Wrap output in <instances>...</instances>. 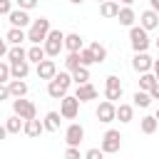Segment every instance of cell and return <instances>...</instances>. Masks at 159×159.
<instances>
[{
    "instance_id": "38",
    "label": "cell",
    "mask_w": 159,
    "mask_h": 159,
    "mask_svg": "<svg viewBox=\"0 0 159 159\" xmlns=\"http://www.w3.org/2000/svg\"><path fill=\"white\" fill-rule=\"evenodd\" d=\"M12 12V2L10 0H0V15H10Z\"/></svg>"
},
{
    "instance_id": "29",
    "label": "cell",
    "mask_w": 159,
    "mask_h": 159,
    "mask_svg": "<svg viewBox=\"0 0 159 159\" xmlns=\"http://www.w3.org/2000/svg\"><path fill=\"white\" fill-rule=\"evenodd\" d=\"M132 99H134V107H142V109L152 104V94H149V92H144V89H137Z\"/></svg>"
},
{
    "instance_id": "2",
    "label": "cell",
    "mask_w": 159,
    "mask_h": 159,
    "mask_svg": "<svg viewBox=\"0 0 159 159\" xmlns=\"http://www.w3.org/2000/svg\"><path fill=\"white\" fill-rule=\"evenodd\" d=\"M42 47H45V55L47 57H57L60 50L65 47V32L62 30H50V35L45 37Z\"/></svg>"
},
{
    "instance_id": "9",
    "label": "cell",
    "mask_w": 159,
    "mask_h": 159,
    "mask_svg": "<svg viewBox=\"0 0 159 159\" xmlns=\"http://www.w3.org/2000/svg\"><path fill=\"white\" fill-rule=\"evenodd\" d=\"M97 119L99 122H104V124H109V122H114L117 119V107H114V102H99V107H97Z\"/></svg>"
},
{
    "instance_id": "43",
    "label": "cell",
    "mask_w": 159,
    "mask_h": 159,
    "mask_svg": "<svg viewBox=\"0 0 159 159\" xmlns=\"http://www.w3.org/2000/svg\"><path fill=\"white\" fill-rule=\"evenodd\" d=\"M149 5H152V10L159 15V0H149Z\"/></svg>"
},
{
    "instance_id": "5",
    "label": "cell",
    "mask_w": 159,
    "mask_h": 159,
    "mask_svg": "<svg viewBox=\"0 0 159 159\" xmlns=\"http://www.w3.org/2000/svg\"><path fill=\"white\" fill-rule=\"evenodd\" d=\"M12 112H15L17 117H22V119H35V117H37L35 104H32L30 99H25V97H15V99H12Z\"/></svg>"
},
{
    "instance_id": "18",
    "label": "cell",
    "mask_w": 159,
    "mask_h": 159,
    "mask_svg": "<svg viewBox=\"0 0 159 159\" xmlns=\"http://www.w3.org/2000/svg\"><path fill=\"white\" fill-rule=\"evenodd\" d=\"M5 40H7L10 45H22V42L27 40V32H25L22 27H10L7 35H5Z\"/></svg>"
},
{
    "instance_id": "47",
    "label": "cell",
    "mask_w": 159,
    "mask_h": 159,
    "mask_svg": "<svg viewBox=\"0 0 159 159\" xmlns=\"http://www.w3.org/2000/svg\"><path fill=\"white\" fill-rule=\"evenodd\" d=\"M70 2H75V5H80V2H84V0H70Z\"/></svg>"
},
{
    "instance_id": "41",
    "label": "cell",
    "mask_w": 159,
    "mask_h": 159,
    "mask_svg": "<svg viewBox=\"0 0 159 159\" xmlns=\"http://www.w3.org/2000/svg\"><path fill=\"white\" fill-rule=\"evenodd\" d=\"M5 55H7V40L0 37V57H5Z\"/></svg>"
},
{
    "instance_id": "12",
    "label": "cell",
    "mask_w": 159,
    "mask_h": 159,
    "mask_svg": "<svg viewBox=\"0 0 159 159\" xmlns=\"http://www.w3.org/2000/svg\"><path fill=\"white\" fill-rule=\"evenodd\" d=\"M139 25H142L147 32H149V30H157V27H159V15L149 7V10H144V12L139 15Z\"/></svg>"
},
{
    "instance_id": "36",
    "label": "cell",
    "mask_w": 159,
    "mask_h": 159,
    "mask_svg": "<svg viewBox=\"0 0 159 159\" xmlns=\"http://www.w3.org/2000/svg\"><path fill=\"white\" fill-rule=\"evenodd\" d=\"M65 159H84V157L80 154V147H67L65 149Z\"/></svg>"
},
{
    "instance_id": "46",
    "label": "cell",
    "mask_w": 159,
    "mask_h": 159,
    "mask_svg": "<svg viewBox=\"0 0 159 159\" xmlns=\"http://www.w3.org/2000/svg\"><path fill=\"white\" fill-rule=\"evenodd\" d=\"M122 2H124V5H132V2H134V0H122Z\"/></svg>"
},
{
    "instance_id": "30",
    "label": "cell",
    "mask_w": 159,
    "mask_h": 159,
    "mask_svg": "<svg viewBox=\"0 0 159 159\" xmlns=\"http://www.w3.org/2000/svg\"><path fill=\"white\" fill-rule=\"evenodd\" d=\"M139 127H142L144 134H154V132L159 129V122H157V117L149 114V117H142V124H139Z\"/></svg>"
},
{
    "instance_id": "28",
    "label": "cell",
    "mask_w": 159,
    "mask_h": 159,
    "mask_svg": "<svg viewBox=\"0 0 159 159\" xmlns=\"http://www.w3.org/2000/svg\"><path fill=\"white\" fill-rule=\"evenodd\" d=\"M132 117H134V107H132V104H119V107H117V119H119L122 124L132 122Z\"/></svg>"
},
{
    "instance_id": "35",
    "label": "cell",
    "mask_w": 159,
    "mask_h": 159,
    "mask_svg": "<svg viewBox=\"0 0 159 159\" xmlns=\"http://www.w3.org/2000/svg\"><path fill=\"white\" fill-rule=\"evenodd\" d=\"M10 77H12V72H10V65L0 62V84H7V82H10Z\"/></svg>"
},
{
    "instance_id": "44",
    "label": "cell",
    "mask_w": 159,
    "mask_h": 159,
    "mask_svg": "<svg viewBox=\"0 0 159 159\" xmlns=\"http://www.w3.org/2000/svg\"><path fill=\"white\" fill-rule=\"evenodd\" d=\"M152 70H154V77H157V82H159V60H154V67H152Z\"/></svg>"
},
{
    "instance_id": "49",
    "label": "cell",
    "mask_w": 159,
    "mask_h": 159,
    "mask_svg": "<svg viewBox=\"0 0 159 159\" xmlns=\"http://www.w3.org/2000/svg\"><path fill=\"white\" fill-rule=\"evenodd\" d=\"M157 50H159V37H157Z\"/></svg>"
},
{
    "instance_id": "27",
    "label": "cell",
    "mask_w": 159,
    "mask_h": 159,
    "mask_svg": "<svg viewBox=\"0 0 159 159\" xmlns=\"http://www.w3.org/2000/svg\"><path fill=\"white\" fill-rule=\"evenodd\" d=\"M45 57H47V55H45V47H42V45H32V47L27 50V62H35V65H37V62H42Z\"/></svg>"
},
{
    "instance_id": "42",
    "label": "cell",
    "mask_w": 159,
    "mask_h": 159,
    "mask_svg": "<svg viewBox=\"0 0 159 159\" xmlns=\"http://www.w3.org/2000/svg\"><path fill=\"white\" fill-rule=\"evenodd\" d=\"M5 137H7V127H5V124H0V142H2Z\"/></svg>"
},
{
    "instance_id": "10",
    "label": "cell",
    "mask_w": 159,
    "mask_h": 159,
    "mask_svg": "<svg viewBox=\"0 0 159 159\" xmlns=\"http://www.w3.org/2000/svg\"><path fill=\"white\" fill-rule=\"evenodd\" d=\"M132 67L142 75V72H149V70L154 67V60H152L147 52H134V57H132Z\"/></svg>"
},
{
    "instance_id": "37",
    "label": "cell",
    "mask_w": 159,
    "mask_h": 159,
    "mask_svg": "<svg viewBox=\"0 0 159 159\" xmlns=\"http://www.w3.org/2000/svg\"><path fill=\"white\" fill-rule=\"evenodd\" d=\"M84 159H104V152H102V149H97V147H92V149H87V152H84Z\"/></svg>"
},
{
    "instance_id": "20",
    "label": "cell",
    "mask_w": 159,
    "mask_h": 159,
    "mask_svg": "<svg viewBox=\"0 0 159 159\" xmlns=\"http://www.w3.org/2000/svg\"><path fill=\"white\" fill-rule=\"evenodd\" d=\"M99 12H102V17H117L119 15V2L104 0V2H99Z\"/></svg>"
},
{
    "instance_id": "13",
    "label": "cell",
    "mask_w": 159,
    "mask_h": 159,
    "mask_svg": "<svg viewBox=\"0 0 159 159\" xmlns=\"http://www.w3.org/2000/svg\"><path fill=\"white\" fill-rule=\"evenodd\" d=\"M55 75H57L55 60H42V62H37V77H40V80H52Z\"/></svg>"
},
{
    "instance_id": "33",
    "label": "cell",
    "mask_w": 159,
    "mask_h": 159,
    "mask_svg": "<svg viewBox=\"0 0 159 159\" xmlns=\"http://www.w3.org/2000/svg\"><path fill=\"white\" fill-rule=\"evenodd\" d=\"M80 62H82L84 67L97 65V60H94V55H92V50H89V47H82V50H80Z\"/></svg>"
},
{
    "instance_id": "23",
    "label": "cell",
    "mask_w": 159,
    "mask_h": 159,
    "mask_svg": "<svg viewBox=\"0 0 159 159\" xmlns=\"http://www.w3.org/2000/svg\"><path fill=\"white\" fill-rule=\"evenodd\" d=\"M5 127H7V134H20V132H22V127H25V119H22V117H17V114H12V117H7V119H5Z\"/></svg>"
},
{
    "instance_id": "50",
    "label": "cell",
    "mask_w": 159,
    "mask_h": 159,
    "mask_svg": "<svg viewBox=\"0 0 159 159\" xmlns=\"http://www.w3.org/2000/svg\"><path fill=\"white\" fill-rule=\"evenodd\" d=\"M97 2H104V0H97Z\"/></svg>"
},
{
    "instance_id": "16",
    "label": "cell",
    "mask_w": 159,
    "mask_h": 159,
    "mask_svg": "<svg viewBox=\"0 0 159 159\" xmlns=\"http://www.w3.org/2000/svg\"><path fill=\"white\" fill-rule=\"evenodd\" d=\"M117 20H119V25H124V27H132V25H134V20H137V15H134L132 5H124V7H119V15H117Z\"/></svg>"
},
{
    "instance_id": "7",
    "label": "cell",
    "mask_w": 159,
    "mask_h": 159,
    "mask_svg": "<svg viewBox=\"0 0 159 159\" xmlns=\"http://www.w3.org/2000/svg\"><path fill=\"white\" fill-rule=\"evenodd\" d=\"M122 92H124V87H122L119 77H117V75H109L107 82H104V94H107V99H109V102L122 99Z\"/></svg>"
},
{
    "instance_id": "4",
    "label": "cell",
    "mask_w": 159,
    "mask_h": 159,
    "mask_svg": "<svg viewBox=\"0 0 159 159\" xmlns=\"http://www.w3.org/2000/svg\"><path fill=\"white\" fill-rule=\"evenodd\" d=\"M99 149L104 154H117L122 149V134L117 129H107L104 137H102V142H99Z\"/></svg>"
},
{
    "instance_id": "31",
    "label": "cell",
    "mask_w": 159,
    "mask_h": 159,
    "mask_svg": "<svg viewBox=\"0 0 159 159\" xmlns=\"http://www.w3.org/2000/svg\"><path fill=\"white\" fill-rule=\"evenodd\" d=\"M72 82H75V84H84V82H89V70H87L84 65H80V67L72 72Z\"/></svg>"
},
{
    "instance_id": "19",
    "label": "cell",
    "mask_w": 159,
    "mask_h": 159,
    "mask_svg": "<svg viewBox=\"0 0 159 159\" xmlns=\"http://www.w3.org/2000/svg\"><path fill=\"white\" fill-rule=\"evenodd\" d=\"M10 72H12V80H25L27 72H30V62H27V60L12 62V65H10Z\"/></svg>"
},
{
    "instance_id": "3",
    "label": "cell",
    "mask_w": 159,
    "mask_h": 159,
    "mask_svg": "<svg viewBox=\"0 0 159 159\" xmlns=\"http://www.w3.org/2000/svg\"><path fill=\"white\" fill-rule=\"evenodd\" d=\"M129 42H132V50L134 52H147L149 47V35L142 25H132L129 27Z\"/></svg>"
},
{
    "instance_id": "25",
    "label": "cell",
    "mask_w": 159,
    "mask_h": 159,
    "mask_svg": "<svg viewBox=\"0 0 159 159\" xmlns=\"http://www.w3.org/2000/svg\"><path fill=\"white\" fill-rule=\"evenodd\" d=\"M157 84H159V82H157V77H154L152 72H142V75H139V89H144V92H152Z\"/></svg>"
},
{
    "instance_id": "11",
    "label": "cell",
    "mask_w": 159,
    "mask_h": 159,
    "mask_svg": "<svg viewBox=\"0 0 159 159\" xmlns=\"http://www.w3.org/2000/svg\"><path fill=\"white\" fill-rule=\"evenodd\" d=\"M7 20H10V25H12V27H22V30H25L27 25H32V20H30L27 10H20V7H17V10H12V12L7 15Z\"/></svg>"
},
{
    "instance_id": "39",
    "label": "cell",
    "mask_w": 159,
    "mask_h": 159,
    "mask_svg": "<svg viewBox=\"0 0 159 159\" xmlns=\"http://www.w3.org/2000/svg\"><path fill=\"white\" fill-rule=\"evenodd\" d=\"M37 5V0H17V7L20 10H32Z\"/></svg>"
},
{
    "instance_id": "34",
    "label": "cell",
    "mask_w": 159,
    "mask_h": 159,
    "mask_svg": "<svg viewBox=\"0 0 159 159\" xmlns=\"http://www.w3.org/2000/svg\"><path fill=\"white\" fill-rule=\"evenodd\" d=\"M80 65H82V62H80V52H70V55H67V60H65V67H67L70 72H75Z\"/></svg>"
},
{
    "instance_id": "6",
    "label": "cell",
    "mask_w": 159,
    "mask_h": 159,
    "mask_svg": "<svg viewBox=\"0 0 159 159\" xmlns=\"http://www.w3.org/2000/svg\"><path fill=\"white\" fill-rule=\"evenodd\" d=\"M77 112H80V99L75 94H65L60 99V114H62V119H75Z\"/></svg>"
},
{
    "instance_id": "8",
    "label": "cell",
    "mask_w": 159,
    "mask_h": 159,
    "mask_svg": "<svg viewBox=\"0 0 159 159\" xmlns=\"http://www.w3.org/2000/svg\"><path fill=\"white\" fill-rule=\"evenodd\" d=\"M82 139H84V129H82V124L72 122V124L65 129V142H67V147H80Z\"/></svg>"
},
{
    "instance_id": "40",
    "label": "cell",
    "mask_w": 159,
    "mask_h": 159,
    "mask_svg": "<svg viewBox=\"0 0 159 159\" xmlns=\"http://www.w3.org/2000/svg\"><path fill=\"white\" fill-rule=\"evenodd\" d=\"M7 97H12V94H10V89H7V84H0V102H2V99H7Z\"/></svg>"
},
{
    "instance_id": "22",
    "label": "cell",
    "mask_w": 159,
    "mask_h": 159,
    "mask_svg": "<svg viewBox=\"0 0 159 159\" xmlns=\"http://www.w3.org/2000/svg\"><path fill=\"white\" fill-rule=\"evenodd\" d=\"M60 119H62V114L60 112H47L45 114V132H57L60 129Z\"/></svg>"
},
{
    "instance_id": "1",
    "label": "cell",
    "mask_w": 159,
    "mask_h": 159,
    "mask_svg": "<svg viewBox=\"0 0 159 159\" xmlns=\"http://www.w3.org/2000/svg\"><path fill=\"white\" fill-rule=\"evenodd\" d=\"M50 20L47 17H37V20H32V25H30V30H27V40L32 42V45H42L45 42V37L50 35Z\"/></svg>"
},
{
    "instance_id": "17",
    "label": "cell",
    "mask_w": 159,
    "mask_h": 159,
    "mask_svg": "<svg viewBox=\"0 0 159 159\" xmlns=\"http://www.w3.org/2000/svg\"><path fill=\"white\" fill-rule=\"evenodd\" d=\"M47 94H50L52 99H62V97L67 94V87H65L60 80H55V77H52V80H50V84H47Z\"/></svg>"
},
{
    "instance_id": "24",
    "label": "cell",
    "mask_w": 159,
    "mask_h": 159,
    "mask_svg": "<svg viewBox=\"0 0 159 159\" xmlns=\"http://www.w3.org/2000/svg\"><path fill=\"white\" fill-rule=\"evenodd\" d=\"M65 47H67V52H80V50H82V37H80L77 32L65 35Z\"/></svg>"
},
{
    "instance_id": "32",
    "label": "cell",
    "mask_w": 159,
    "mask_h": 159,
    "mask_svg": "<svg viewBox=\"0 0 159 159\" xmlns=\"http://www.w3.org/2000/svg\"><path fill=\"white\" fill-rule=\"evenodd\" d=\"M89 50H92V55H94L97 65L107 60V47H104V45H99V42H92V45H89Z\"/></svg>"
},
{
    "instance_id": "45",
    "label": "cell",
    "mask_w": 159,
    "mask_h": 159,
    "mask_svg": "<svg viewBox=\"0 0 159 159\" xmlns=\"http://www.w3.org/2000/svg\"><path fill=\"white\" fill-rule=\"evenodd\" d=\"M149 94H152V99H159V84H157V87H154Z\"/></svg>"
},
{
    "instance_id": "26",
    "label": "cell",
    "mask_w": 159,
    "mask_h": 159,
    "mask_svg": "<svg viewBox=\"0 0 159 159\" xmlns=\"http://www.w3.org/2000/svg\"><path fill=\"white\" fill-rule=\"evenodd\" d=\"M7 57H10V65H12V62H22V60H27V50H25L22 45H12V47L7 50Z\"/></svg>"
},
{
    "instance_id": "21",
    "label": "cell",
    "mask_w": 159,
    "mask_h": 159,
    "mask_svg": "<svg viewBox=\"0 0 159 159\" xmlns=\"http://www.w3.org/2000/svg\"><path fill=\"white\" fill-rule=\"evenodd\" d=\"M7 89H10L12 97H25L27 94V82L25 80H10L7 82Z\"/></svg>"
},
{
    "instance_id": "14",
    "label": "cell",
    "mask_w": 159,
    "mask_h": 159,
    "mask_svg": "<svg viewBox=\"0 0 159 159\" xmlns=\"http://www.w3.org/2000/svg\"><path fill=\"white\" fill-rule=\"evenodd\" d=\"M75 97H77L80 102L97 99V87H94V84H89V82H84V84H77V89H75Z\"/></svg>"
},
{
    "instance_id": "48",
    "label": "cell",
    "mask_w": 159,
    "mask_h": 159,
    "mask_svg": "<svg viewBox=\"0 0 159 159\" xmlns=\"http://www.w3.org/2000/svg\"><path fill=\"white\" fill-rule=\"evenodd\" d=\"M154 117H157V122H159V109H157V114H154Z\"/></svg>"
},
{
    "instance_id": "15",
    "label": "cell",
    "mask_w": 159,
    "mask_h": 159,
    "mask_svg": "<svg viewBox=\"0 0 159 159\" xmlns=\"http://www.w3.org/2000/svg\"><path fill=\"white\" fill-rule=\"evenodd\" d=\"M22 132H25L27 137H32V139H35V137H40V134L45 132V124H42L37 117H35V119H25V127H22Z\"/></svg>"
}]
</instances>
